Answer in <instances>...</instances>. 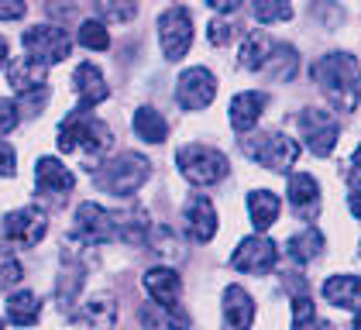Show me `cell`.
Masks as SVG:
<instances>
[{
    "mask_svg": "<svg viewBox=\"0 0 361 330\" xmlns=\"http://www.w3.org/2000/svg\"><path fill=\"white\" fill-rule=\"evenodd\" d=\"M310 76L341 114H351L358 107V62L351 55L331 52L324 59H317Z\"/></svg>",
    "mask_w": 361,
    "mask_h": 330,
    "instance_id": "6da1fadb",
    "label": "cell"
},
{
    "mask_svg": "<svg viewBox=\"0 0 361 330\" xmlns=\"http://www.w3.org/2000/svg\"><path fill=\"white\" fill-rule=\"evenodd\" d=\"M90 152V155H100L111 148V131L104 121L90 117L83 110H73L62 128H59V152Z\"/></svg>",
    "mask_w": 361,
    "mask_h": 330,
    "instance_id": "7a4b0ae2",
    "label": "cell"
},
{
    "mask_svg": "<svg viewBox=\"0 0 361 330\" xmlns=\"http://www.w3.org/2000/svg\"><path fill=\"white\" fill-rule=\"evenodd\" d=\"M148 172H152V162H148L145 155L124 152V155L111 159L107 165H100L97 186L104 192H111V196H128V192H135L141 183L148 179Z\"/></svg>",
    "mask_w": 361,
    "mask_h": 330,
    "instance_id": "3957f363",
    "label": "cell"
},
{
    "mask_svg": "<svg viewBox=\"0 0 361 330\" xmlns=\"http://www.w3.org/2000/svg\"><path fill=\"white\" fill-rule=\"evenodd\" d=\"M176 165H179V172L193 186H214V183H221L224 176H227V169H231L221 152L217 148H207V145H186V148H179Z\"/></svg>",
    "mask_w": 361,
    "mask_h": 330,
    "instance_id": "277c9868",
    "label": "cell"
},
{
    "mask_svg": "<svg viewBox=\"0 0 361 330\" xmlns=\"http://www.w3.org/2000/svg\"><path fill=\"white\" fill-rule=\"evenodd\" d=\"M245 152L258 165L272 169V172H286L289 165L300 159V145L293 138L279 135V131H269V135H255L245 141Z\"/></svg>",
    "mask_w": 361,
    "mask_h": 330,
    "instance_id": "5b68a950",
    "label": "cell"
},
{
    "mask_svg": "<svg viewBox=\"0 0 361 330\" xmlns=\"http://www.w3.org/2000/svg\"><path fill=\"white\" fill-rule=\"evenodd\" d=\"M69 49H73L69 35L56 25H35L25 31V52H28V59L42 62V66L69 59Z\"/></svg>",
    "mask_w": 361,
    "mask_h": 330,
    "instance_id": "8992f818",
    "label": "cell"
},
{
    "mask_svg": "<svg viewBox=\"0 0 361 330\" xmlns=\"http://www.w3.org/2000/svg\"><path fill=\"white\" fill-rule=\"evenodd\" d=\"M159 38H162V52L166 59H183L190 52V42H193V21H190V11L186 7H169L166 14L159 18Z\"/></svg>",
    "mask_w": 361,
    "mask_h": 330,
    "instance_id": "52a82bcc",
    "label": "cell"
},
{
    "mask_svg": "<svg viewBox=\"0 0 361 330\" xmlns=\"http://www.w3.org/2000/svg\"><path fill=\"white\" fill-rule=\"evenodd\" d=\"M45 231H49V220H45V214L38 207L14 210V214H7V220H4V238H7V245H14V248L42 245Z\"/></svg>",
    "mask_w": 361,
    "mask_h": 330,
    "instance_id": "ba28073f",
    "label": "cell"
},
{
    "mask_svg": "<svg viewBox=\"0 0 361 330\" xmlns=\"http://www.w3.org/2000/svg\"><path fill=\"white\" fill-rule=\"evenodd\" d=\"M279 262V248L265 238V234H255V238H245L238 251L231 255V265L238 272H251V275H265L272 272Z\"/></svg>",
    "mask_w": 361,
    "mask_h": 330,
    "instance_id": "9c48e42d",
    "label": "cell"
},
{
    "mask_svg": "<svg viewBox=\"0 0 361 330\" xmlns=\"http://www.w3.org/2000/svg\"><path fill=\"white\" fill-rule=\"evenodd\" d=\"M300 131H303V141L310 145L313 155H331L334 145H337V135H341V124L327 110H303Z\"/></svg>",
    "mask_w": 361,
    "mask_h": 330,
    "instance_id": "30bf717a",
    "label": "cell"
},
{
    "mask_svg": "<svg viewBox=\"0 0 361 330\" xmlns=\"http://www.w3.org/2000/svg\"><path fill=\"white\" fill-rule=\"evenodd\" d=\"M214 97H217V80H214V73H207V69L196 66V69H186V73L179 76L176 100H179L183 110H203Z\"/></svg>",
    "mask_w": 361,
    "mask_h": 330,
    "instance_id": "8fae6325",
    "label": "cell"
},
{
    "mask_svg": "<svg viewBox=\"0 0 361 330\" xmlns=\"http://www.w3.org/2000/svg\"><path fill=\"white\" fill-rule=\"evenodd\" d=\"M183 224H186V231H190L193 241H200V245L210 241L217 234V210H214V203L207 196H193L183 207Z\"/></svg>",
    "mask_w": 361,
    "mask_h": 330,
    "instance_id": "7c38bea8",
    "label": "cell"
},
{
    "mask_svg": "<svg viewBox=\"0 0 361 330\" xmlns=\"http://www.w3.org/2000/svg\"><path fill=\"white\" fill-rule=\"evenodd\" d=\"M145 289H148V296L159 302L162 310H179V306H176V302H179V293H183L179 272H172L166 265L148 269V272H145Z\"/></svg>",
    "mask_w": 361,
    "mask_h": 330,
    "instance_id": "4fadbf2b",
    "label": "cell"
},
{
    "mask_svg": "<svg viewBox=\"0 0 361 330\" xmlns=\"http://www.w3.org/2000/svg\"><path fill=\"white\" fill-rule=\"evenodd\" d=\"M73 86H76V97H80V107L76 110H90L97 107L100 100H107V82H104V73L93 66V62H83V66H76V73H73Z\"/></svg>",
    "mask_w": 361,
    "mask_h": 330,
    "instance_id": "5bb4252c",
    "label": "cell"
},
{
    "mask_svg": "<svg viewBox=\"0 0 361 330\" xmlns=\"http://www.w3.org/2000/svg\"><path fill=\"white\" fill-rule=\"evenodd\" d=\"M35 183H38V192H45V196H66V192L76 186V176L59 159H38Z\"/></svg>",
    "mask_w": 361,
    "mask_h": 330,
    "instance_id": "9a60e30c",
    "label": "cell"
},
{
    "mask_svg": "<svg viewBox=\"0 0 361 330\" xmlns=\"http://www.w3.org/2000/svg\"><path fill=\"white\" fill-rule=\"evenodd\" d=\"M255 320V300L241 286L224 289V327L227 330H248Z\"/></svg>",
    "mask_w": 361,
    "mask_h": 330,
    "instance_id": "2e32d148",
    "label": "cell"
},
{
    "mask_svg": "<svg viewBox=\"0 0 361 330\" xmlns=\"http://www.w3.org/2000/svg\"><path fill=\"white\" fill-rule=\"evenodd\" d=\"M7 80H11V86H14L21 97H28V93H38V90L45 86L49 66H42V62H35V59H14L11 69H7Z\"/></svg>",
    "mask_w": 361,
    "mask_h": 330,
    "instance_id": "e0dca14e",
    "label": "cell"
},
{
    "mask_svg": "<svg viewBox=\"0 0 361 330\" xmlns=\"http://www.w3.org/2000/svg\"><path fill=\"white\" fill-rule=\"evenodd\" d=\"M324 300L341 306V310L361 306V279L358 275H331L324 282Z\"/></svg>",
    "mask_w": 361,
    "mask_h": 330,
    "instance_id": "ac0fdd59",
    "label": "cell"
},
{
    "mask_svg": "<svg viewBox=\"0 0 361 330\" xmlns=\"http://www.w3.org/2000/svg\"><path fill=\"white\" fill-rule=\"evenodd\" d=\"M265 110V93H238L234 100H231V124H234V131H251L255 124H258V114Z\"/></svg>",
    "mask_w": 361,
    "mask_h": 330,
    "instance_id": "d6986e66",
    "label": "cell"
},
{
    "mask_svg": "<svg viewBox=\"0 0 361 330\" xmlns=\"http://www.w3.org/2000/svg\"><path fill=\"white\" fill-rule=\"evenodd\" d=\"M38 317H42V302H38V296L28 293V289H21V293H14V296L7 300V320H11V324L31 327V324H38Z\"/></svg>",
    "mask_w": 361,
    "mask_h": 330,
    "instance_id": "ffe728a7",
    "label": "cell"
},
{
    "mask_svg": "<svg viewBox=\"0 0 361 330\" xmlns=\"http://www.w3.org/2000/svg\"><path fill=\"white\" fill-rule=\"evenodd\" d=\"M248 214H251V224L258 227V234L269 231L279 217V196H272L269 190H255L248 196Z\"/></svg>",
    "mask_w": 361,
    "mask_h": 330,
    "instance_id": "44dd1931",
    "label": "cell"
},
{
    "mask_svg": "<svg viewBox=\"0 0 361 330\" xmlns=\"http://www.w3.org/2000/svg\"><path fill=\"white\" fill-rule=\"evenodd\" d=\"M145 330H186V313L183 310H162V306H145L141 310Z\"/></svg>",
    "mask_w": 361,
    "mask_h": 330,
    "instance_id": "7402d4cb",
    "label": "cell"
},
{
    "mask_svg": "<svg viewBox=\"0 0 361 330\" xmlns=\"http://www.w3.org/2000/svg\"><path fill=\"white\" fill-rule=\"evenodd\" d=\"M135 131H138L145 141H152V145H162L166 135H169V124H166V117H162L159 110L141 107L138 114H135Z\"/></svg>",
    "mask_w": 361,
    "mask_h": 330,
    "instance_id": "603a6c76",
    "label": "cell"
},
{
    "mask_svg": "<svg viewBox=\"0 0 361 330\" xmlns=\"http://www.w3.org/2000/svg\"><path fill=\"white\" fill-rule=\"evenodd\" d=\"M317 179L313 176H306V172H293L289 176V203L300 210V214H306L313 203H317Z\"/></svg>",
    "mask_w": 361,
    "mask_h": 330,
    "instance_id": "cb8c5ba5",
    "label": "cell"
},
{
    "mask_svg": "<svg viewBox=\"0 0 361 330\" xmlns=\"http://www.w3.org/2000/svg\"><path fill=\"white\" fill-rule=\"evenodd\" d=\"M262 73H269V76H276V80H293V73H296V49L272 45V52L265 59Z\"/></svg>",
    "mask_w": 361,
    "mask_h": 330,
    "instance_id": "d4e9b609",
    "label": "cell"
},
{
    "mask_svg": "<svg viewBox=\"0 0 361 330\" xmlns=\"http://www.w3.org/2000/svg\"><path fill=\"white\" fill-rule=\"evenodd\" d=\"M320 248H324V234H320L317 227H306L303 234H296V238L289 241V258L303 265V262L320 255Z\"/></svg>",
    "mask_w": 361,
    "mask_h": 330,
    "instance_id": "484cf974",
    "label": "cell"
},
{
    "mask_svg": "<svg viewBox=\"0 0 361 330\" xmlns=\"http://www.w3.org/2000/svg\"><path fill=\"white\" fill-rule=\"evenodd\" d=\"M269 52H272V42L262 31H251L248 38H245V45H241V66L245 69H262Z\"/></svg>",
    "mask_w": 361,
    "mask_h": 330,
    "instance_id": "4316f807",
    "label": "cell"
},
{
    "mask_svg": "<svg viewBox=\"0 0 361 330\" xmlns=\"http://www.w3.org/2000/svg\"><path fill=\"white\" fill-rule=\"evenodd\" d=\"M80 45L83 49H93V52H104V49H111V35H107V25L104 21H97V18H90L80 25Z\"/></svg>",
    "mask_w": 361,
    "mask_h": 330,
    "instance_id": "83f0119b",
    "label": "cell"
},
{
    "mask_svg": "<svg viewBox=\"0 0 361 330\" xmlns=\"http://www.w3.org/2000/svg\"><path fill=\"white\" fill-rule=\"evenodd\" d=\"M293 330H334V327L317 317V306L310 300H296V306H293Z\"/></svg>",
    "mask_w": 361,
    "mask_h": 330,
    "instance_id": "f1b7e54d",
    "label": "cell"
},
{
    "mask_svg": "<svg viewBox=\"0 0 361 330\" xmlns=\"http://www.w3.org/2000/svg\"><path fill=\"white\" fill-rule=\"evenodd\" d=\"M83 317L90 324H97V327H111L114 317H117V306H114L111 296H93V300L86 302Z\"/></svg>",
    "mask_w": 361,
    "mask_h": 330,
    "instance_id": "f546056e",
    "label": "cell"
},
{
    "mask_svg": "<svg viewBox=\"0 0 361 330\" xmlns=\"http://www.w3.org/2000/svg\"><path fill=\"white\" fill-rule=\"evenodd\" d=\"M255 18L262 25H272V21H289L293 18V7L282 4V0H269V4H255Z\"/></svg>",
    "mask_w": 361,
    "mask_h": 330,
    "instance_id": "4dcf8cb0",
    "label": "cell"
},
{
    "mask_svg": "<svg viewBox=\"0 0 361 330\" xmlns=\"http://www.w3.org/2000/svg\"><path fill=\"white\" fill-rule=\"evenodd\" d=\"M18 282H21V262L11 251H0V293H7Z\"/></svg>",
    "mask_w": 361,
    "mask_h": 330,
    "instance_id": "1f68e13d",
    "label": "cell"
},
{
    "mask_svg": "<svg viewBox=\"0 0 361 330\" xmlns=\"http://www.w3.org/2000/svg\"><path fill=\"white\" fill-rule=\"evenodd\" d=\"M14 128H18V107H14V100L0 97V138L11 135Z\"/></svg>",
    "mask_w": 361,
    "mask_h": 330,
    "instance_id": "d6a6232c",
    "label": "cell"
},
{
    "mask_svg": "<svg viewBox=\"0 0 361 330\" xmlns=\"http://www.w3.org/2000/svg\"><path fill=\"white\" fill-rule=\"evenodd\" d=\"M25 4H11V0H0V21H18V18H25Z\"/></svg>",
    "mask_w": 361,
    "mask_h": 330,
    "instance_id": "836d02e7",
    "label": "cell"
},
{
    "mask_svg": "<svg viewBox=\"0 0 361 330\" xmlns=\"http://www.w3.org/2000/svg\"><path fill=\"white\" fill-rule=\"evenodd\" d=\"M14 162H18L14 159V148L0 141V176H14Z\"/></svg>",
    "mask_w": 361,
    "mask_h": 330,
    "instance_id": "e575fe53",
    "label": "cell"
},
{
    "mask_svg": "<svg viewBox=\"0 0 361 330\" xmlns=\"http://www.w3.org/2000/svg\"><path fill=\"white\" fill-rule=\"evenodd\" d=\"M210 42H214V45H227V42H231V25L214 21V25H210Z\"/></svg>",
    "mask_w": 361,
    "mask_h": 330,
    "instance_id": "d590c367",
    "label": "cell"
},
{
    "mask_svg": "<svg viewBox=\"0 0 361 330\" xmlns=\"http://www.w3.org/2000/svg\"><path fill=\"white\" fill-rule=\"evenodd\" d=\"M100 18H117V21H128V18H135V7H100Z\"/></svg>",
    "mask_w": 361,
    "mask_h": 330,
    "instance_id": "8d00e7d4",
    "label": "cell"
},
{
    "mask_svg": "<svg viewBox=\"0 0 361 330\" xmlns=\"http://www.w3.org/2000/svg\"><path fill=\"white\" fill-rule=\"evenodd\" d=\"M348 207H351V214L361 220V186H351V196H348Z\"/></svg>",
    "mask_w": 361,
    "mask_h": 330,
    "instance_id": "74e56055",
    "label": "cell"
},
{
    "mask_svg": "<svg viewBox=\"0 0 361 330\" xmlns=\"http://www.w3.org/2000/svg\"><path fill=\"white\" fill-rule=\"evenodd\" d=\"M210 7H214L217 14H231V11H238V4H231V0H214Z\"/></svg>",
    "mask_w": 361,
    "mask_h": 330,
    "instance_id": "f35d334b",
    "label": "cell"
},
{
    "mask_svg": "<svg viewBox=\"0 0 361 330\" xmlns=\"http://www.w3.org/2000/svg\"><path fill=\"white\" fill-rule=\"evenodd\" d=\"M4 59H7V42L0 38V66H4Z\"/></svg>",
    "mask_w": 361,
    "mask_h": 330,
    "instance_id": "ab89813d",
    "label": "cell"
},
{
    "mask_svg": "<svg viewBox=\"0 0 361 330\" xmlns=\"http://www.w3.org/2000/svg\"><path fill=\"white\" fill-rule=\"evenodd\" d=\"M351 162H355V169L361 172V145H358V152H355V159H351Z\"/></svg>",
    "mask_w": 361,
    "mask_h": 330,
    "instance_id": "60d3db41",
    "label": "cell"
},
{
    "mask_svg": "<svg viewBox=\"0 0 361 330\" xmlns=\"http://www.w3.org/2000/svg\"><path fill=\"white\" fill-rule=\"evenodd\" d=\"M355 330H361V310H358V317H355Z\"/></svg>",
    "mask_w": 361,
    "mask_h": 330,
    "instance_id": "b9f144b4",
    "label": "cell"
},
{
    "mask_svg": "<svg viewBox=\"0 0 361 330\" xmlns=\"http://www.w3.org/2000/svg\"><path fill=\"white\" fill-rule=\"evenodd\" d=\"M0 330H4V320H0Z\"/></svg>",
    "mask_w": 361,
    "mask_h": 330,
    "instance_id": "7bdbcfd3",
    "label": "cell"
}]
</instances>
